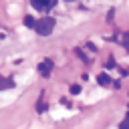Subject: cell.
Returning <instances> with one entry per match:
<instances>
[{"label":"cell","instance_id":"6da1fadb","mask_svg":"<svg viewBox=\"0 0 129 129\" xmlns=\"http://www.w3.org/2000/svg\"><path fill=\"white\" fill-rule=\"evenodd\" d=\"M52 28H54V18H52V16H44V18L36 20V24H34V30H36L40 36H48V34L52 32Z\"/></svg>","mask_w":129,"mask_h":129},{"label":"cell","instance_id":"7a4b0ae2","mask_svg":"<svg viewBox=\"0 0 129 129\" xmlns=\"http://www.w3.org/2000/svg\"><path fill=\"white\" fill-rule=\"evenodd\" d=\"M30 2H32V6L36 10H48V8H52L56 4L54 0H30Z\"/></svg>","mask_w":129,"mask_h":129},{"label":"cell","instance_id":"3957f363","mask_svg":"<svg viewBox=\"0 0 129 129\" xmlns=\"http://www.w3.org/2000/svg\"><path fill=\"white\" fill-rule=\"evenodd\" d=\"M50 69H52V60H44V62L38 64V71H40L42 77H48L50 75Z\"/></svg>","mask_w":129,"mask_h":129},{"label":"cell","instance_id":"277c9868","mask_svg":"<svg viewBox=\"0 0 129 129\" xmlns=\"http://www.w3.org/2000/svg\"><path fill=\"white\" fill-rule=\"evenodd\" d=\"M97 83H99L101 87H109V85H113V81H111V77H109L107 73H101V75L97 77Z\"/></svg>","mask_w":129,"mask_h":129},{"label":"cell","instance_id":"5b68a950","mask_svg":"<svg viewBox=\"0 0 129 129\" xmlns=\"http://www.w3.org/2000/svg\"><path fill=\"white\" fill-rule=\"evenodd\" d=\"M14 87V81L12 79H6V77H0V91H6V89H12Z\"/></svg>","mask_w":129,"mask_h":129},{"label":"cell","instance_id":"8992f818","mask_svg":"<svg viewBox=\"0 0 129 129\" xmlns=\"http://www.w3.org/2000/svg\"><path fill=\"white\" fill-rule=\"evenodd\" d=\"M34 24H36V18H32V16H24V26H26V28H34Z\"/></svg>","mask_w":129,"mask_h":129},{"label":"cell","instance_id":"52a82bcc","mask_svg":"<svg viewBox=\"0 0 129 129\" xmlns=\"http://www.w3.org/2000/svg\"><path fill=\"white\" fill-rule=\"evenodd\" d=\"M121 42H123V46H125V50L129 52V32H125V34H123V38H121Z\"/></svg>","mask_w":129,"mask_h":129},{"label":"cell","instance_id":"ba28073f","mask_svg":"<svg viewBox=\"0 0 129 129\" xmlns=\"http://www.w3.org/2000/svg\"><path fill=\"white\" fill-rule=\"evenodd\" d=\"M81 93V85H71V95H79Z\"/></svg>","mask_w":129,"mask_h":129},{"label":"cell","instance_id":"9c48e42d","mask_svg":"<svg viewBox=\"0 0 129 129\" xmlns=\"http://www.w3.org/2000/svg\"><path fill=\"white\" fill-rule=\"evenodd\" d=\"M44 109H46V105H44L42 101H38V105H36V111H38V113H42Z\"/></svg>","mask_w":129,"mask_h":129},{"label":"cell","instance_id":"30bf717a","mask_svg":"<svg viewBox=\"0 0 129 129\" xmlns=\"http://www.w3.org/2000/svg\"><path fill=\"white\" fill-rule=\"evenodd\" d=\"M119 127H129V111H127V117H125V121H121V123H119Z\"/></svg>","mask_w":129,"mask_h":129},{"label":"cell","instance_id":"8fae6325","mask_svg":"<svg viewBox=\"0 0 129 129\" xmlns=\"http://www.w3.org/2000/svg\"><path fill=\"white\" fill-rule=\"evenodd\" d=\"M113 14H115V12H113V10H109V14H107V20H109V22H113Z\"/></svg>","mask_w":129,"mask_h":129},{"label":"cell","instance_id":"7c38bea8","mask_svg":"<svg viewBox=\"0 0 129 129\" xmlns=\"http://www.w3.org/2000/svg\"><path fill=\"white\" fill-rule=\"evenodd\" d=\"M67 2H73V0H67Z\"/></svg>","mask_w":129,"mask_h":129}]
</instances>
